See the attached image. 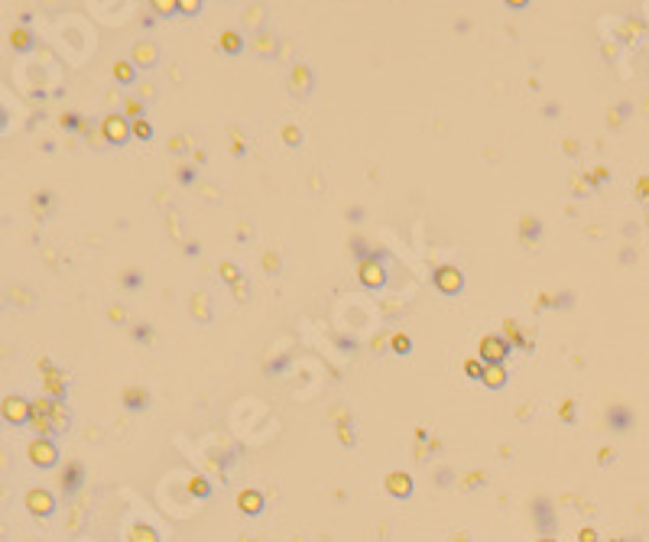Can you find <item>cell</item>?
<instances>
[{
	"label": "cell",
	"mask_w": 649,
	"mask_h": 542,
	"mask_svg": "<svg viewBox=\"0 0 649 542\" xmlns=\"http://www.w3.org/2000/svg\"><path fill=\"white\" fill-rule=\"evenodd\" d=\"M104 130H107V137H111L114 143H127V137H130V123L123 121V117H107V121H104Z\"/></svg>",
	"instance_id": "6da1fadb"
},
{
	"label": "cell",
	"mask_w": 649,
	"mask_h": 542,
	"mask_svg": "<svg viewBox=\"0 0 649 542\" xmlns=\"http://www.w3.org/2000/svg\"><path fill=\"white\" fill-rule=\"evenodd\" d=\"M435 283H438V289L442 292H458L461 289V273L458 270H438Z\"/></svg>",
	"instance_id": "7a4b0ae2"
},
{
	"label": "cell",
	"mask_w": 649,
	"mask_h": 542,
	"mask_svg": "<svg viewBox=\"0 0 649 542\" xmlns=\"http://www.w3.org/2000/svg\"><path fill=\"white\" fill-rule=\"evenodd\" d=\"M133 62L137 66H153L156 62V46L153 43H137L133 46Z\"/></svg>",
	"instance_id": "3957f363"
},
{
	"label": "cell",
	"mask_w": 649,
	"mask_h": 542,
	"mask_svg": "<svg viewBox=\"0 0 649 542\" xmlns=\"http://www.w3.org/2000/svg\"><path fill=\"white\" fill-rule=\"evenodd\" d=\"M153 10L160 13V17H169V13H176L179 10V0H150Z\"/></svg>",
	"instance_id": "277c9868"
},
{
	"label": "cell",
	"mask_w": 649,
	"mask_h": 542,
	"mask_svg": "<svg viewBox=\"0 0 649 542\" xmlns=\"http://www.w3.org/2000/svg\"><path fill=\"white\" fill-rule=\"evenodd\" d=\"M114 72H117V78H121L123 84H130V82H133V68L127 66V62H121V66H114Z\"/></svg>",
	"instance_id": "5b68a950"
},
{
	"label": "cell",
	"mask_w": 649,
	"mask_h": 542,
	"mask_svg": "<svg viewBox=\"0 0 649 542\" xmlns=\"http://www.w3.org/2000/svg\"><path fill=\"white\" fill-rule=\"evenodd\" d=\"M179 10L192 17V13H198V10H201V0H179Z\"/></svg>",
	"instance_id": "8992f818"
},
{
	"label": "cell",
	"mask_w": 649,
	"mask_h": 542,
	"mask_svg": "<svg viewBox=\"0 0 649 542\" xmlns=\"http://www.w3.org/2000/svg\"><path fill=\"white\" fill-rule=\"evenodd\" d=\"M133 133H137V137H150V123H146V121H137V123H133Z\"/></svg>",
	"instance_id": "52a82bcc"
},
{
	"label": "cell",
	"mask_w": 649,
	"mask_h": 542,
	"mask_svg": "<svg viewBox=\"0 0 649 542\" xmlns=\"http://www.w3.org/2000/svg\"><path fill=\"white\" fill-rule=\"evenodd\" d=\"M224 46H227V52H240L237 49V36H224Z\"/></svg>",
	"instance_id": "ba28073f"
},
{
	"label": "cell",
	"mask_w": 649,
	"mask_h": 542,
	"mask_svg": "<svg viewBox=\"0 0 649 542\" xmlns=\"http://www.w3.org/2000/svg\"><path fill=\"white\" fill-rule=\"evenodd\" d=\"M510 7H526V0H507Z\"/></svg>",
	"instance_id": "9c48e42d"
}]
</instances>
